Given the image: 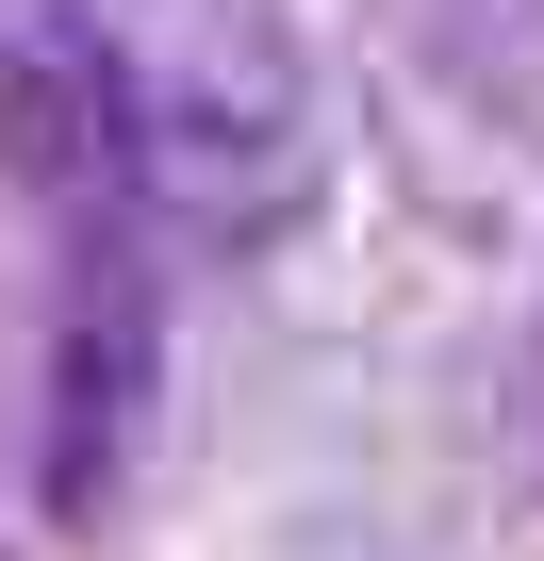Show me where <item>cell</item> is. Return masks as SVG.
<instances>
[{
	"instance_id": "cell-2",
	"label": "cell",
	"mask_w": 544,
	"mask_h": 561,
	"mask_svg": "<svg viewBox=\"0 0 544 561\" xmlns=\"http://www.w3.org/2000/svg\"><path fill=\"white\" fill-rule=\"evenodd\" d=\"M132 397H149V314H132V280L67 331V397H50V512H100L116 462H132Z\"/></svg>"
},
{
	"instance_id": "cell-1",
	"label": "cell",
	"mask_w": 544,
	"mask_h": 561,
	"mask_svg": "<svg viewBox=\"0 0 544 561\" xmlns=\"http://www.w3.org/2000/svg\"><path fill=\"white\" fill-rule=\"evenodd\" d=\"M0 165H18L34 198L67 215H116L132 165H149V116H132V67L100 18H34L18 50H0Z\"/></svg>"
}]
</instances>
